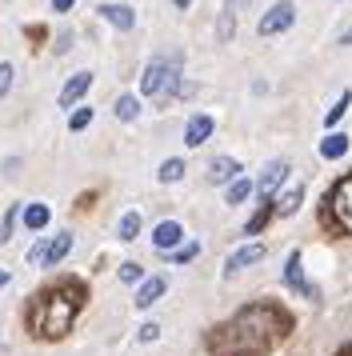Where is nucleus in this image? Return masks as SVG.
I'll return each instance as SVG.
<instances>
[{
    "label": "nucleus",
    "mask_w": 352,
    "mask_h": 356,
    "mask_svg": "<svg viewBox=\"0 0 352 356\" xmlns=\"http://www.w3.org/2000/svg\"><path fill=\"white\" fill-rule=\"evenodd\" d=\"M292 316L280 305H248L208 332V356H269L288 337Z\"/></svg>",
    "instance_id": "nucleus-1"
},
{
    "label": "nucleus",
    "mask_w": 352,
    "mask_h": 356,
    "mask_svg": "<svg viewBox=\"0 0 352 356\" xmlns=\"http://www.w3.org/2000/svg\"><path fill=\"white\" fill-rule=\"evenodd\" d=\"M84 300H88L84 280H77V276L52 280V284H45V289L29 300L24 324H29V332L36 340H61V337L72 332V324H77Z\"/></svg>",
    "instance_id": "nucleus-2"
},
{
    "label": "nucleus",
    "mask_w": 352,
    "mask_h": 356,
    "mask_svg": "<svg viewBox=\"0 0 352 356\" xmlns=\"http://www.w3.org/2000/svg\"><path fill=\"white\" fill-rule=\"evenodd\" d=\"M141 92L144 97H157V100H168V97H180V92H189V84H180V60H164L157 56L152 65L144 68L141 76Z\"/></svg>",
    "instance_id": "nucleus-3"
},
{
    "label": "nucleus",
    "mask_w": 352,
    "mask_h": 356,
    "mask_svg": "<svg viewBox=\"0 0 352 356\" xmlns=\"http://www.w3.org/2000/svg\"><path fill=\"white\" fill-rule=\"evenodd\" d=\"M328 216L352 236V177L333 184V193H328Z\"/></svg>",
    "instance_id": "nucleus-4"
},
{
    "label": "nucleus",
    "mask_w": 352,
    "mask_h": 356,
    "mask_svg": "<svg viewBox=\"0 0 352 356\" xmlns=\"http://www.w3.org/2000/svg\"><path fill=\"white\" fill-rule=\"evenodd\" d=\"M68 248H72V236H68V232H61V236H52V241L32 244L29 260H32V264H45V268H52V264H61V260L68 257Z\"/></svg>",
    "instance_id": "nucleus-5"
},
{
    "label": "nucleus",
    "mask_w": 352,
    "mask_h": 356,
    "mask_svg": "<svg viewBox=\"0 0 352 356\" xmlns=\"http://www.w3.org/2000/svg\"><path fill=\"white\" fill-rule=\"evenodd\" d=\"M292 20H296V4H292V0H280V4H272L269 13L260 17V36H276V33H285Z\"/></svg>",
    "instance_id": "nucleus-6"
},
{
    "label": "nucleus",
    "mask_w": 352,
    "mask_h": 356,
    "mask_svg": "<svg viewBox=\"0 0 352 356\" xmlns=\"http://www.w3.org/2000/svg\"><path fill=\"white\" fill-rule=\"evenodd\" d=\"M285 284L292 292H301L304 300H317V284H308L301 273V252H288V264H285Z\"/></svg>",
    "instance_id": "nucleus-7"
},
{
    "label": "nucleus",
    "mask_w": 352,
    "mask_h": 356,
    "mask_svg": "<svg viewBox=\"0 0 352 356\" xmlns=\"http://www.w3.org/2000/svg\"><path fill=\"white\" fill-rule=\"evenodd\" d=\"M256 260H264V244H244V248H237L232 257L224 260V273L237 276L240 268H248V264H256Z\"/></svg>",
    "instance_id": "nucleus-8"
},
{
    "label": "nucleus",
    "mask_w": 352,
    "mask_h": 356,
    "mask_svg": "<svg viewBox=\"0 0 352 356\" xmlns=\"http://www.w3.org/2000/svg\"><path fill=\"white\" fill-rule=\"evenodd\" d=\"M285 177H288V164L285 161H269V164H264V177H260V184H256V188H260V196H264V200H272V193L285 184Z\"/></svg>",
    "instance_id": "nucleus-9"
},
{
    "label": "nucleus",
    "mask_w": 352,
    "mask_h": 356,
    "mask_svg": "<svg viewBox=\"0 0 352 356\" xmlns=\"http://www.w3.org/2000/svg\"><path fill=\"white\" fill-rule=\"evenodd\" d=\"M180 241H184V228L176 225V220H164V225H157V232H152V244H157L160 252H176Z\"/></svg>",
    "instance_id": "nucleus-10"
},
{
    "label": "nucleus",
    "mask_w": 352,
    "mask_h": 356,
    "mask_svg": "<svg viewBox=\"0 0 352 356\" xmlns=\"http://www.w3.org/2000/svg\"><path fill=\"white\" fill-rule=\"evenodd\" d=\"M88 88H93V72H77V76L61 88V108H72V104H77Z\"/></svg>",
    "instance_id": "nucleus-11"
},
{
    "label": "nucleus",
    "mask_w": 352,
    "mask_h": 356,
    "mask_svg": "<svg viewBox=\"0 0 352 356\" xmlns=\"http://www.w3.org/2000/svg\"><path fill=\"white\" fill-rule=\"evenodd\" d=\"M212 129H216V124H212V116H205V113H196L189 120V129H184V145H192V148H200L208 140V136H212Z\"/></svg>",
    "instance_id": "nucleus-12"
},
{
    "label": "nucleus",
    "mask_w": 352,
    "mask_h": 356,
    "mask_svg": "<svg viewBox=\"0 0 352 356\" xmlns=\"http://www.w3.org/2000/svg\"><path fill=\"white\" fill-rule=\"evenodd\" d=\"M100 17L109 20V24H116L120 33H128V29L136 24V13H132L128 4H100Z\"/></svg>",
    "instance_id": "nucleus-13"
},
{
    "label": "nucleus",
    "mask_w": 352,
    "mask_h": 356,
    "mask_svg": "<svg viewBox=\"0 0 352 356\" xmlns=\"http://www.w3.org/2000/svg\"><path fill=\"white\" fill-rule=\"evenodd\" d=\"M237 172H240V164L232 161V156H216V161L208 164V177H212V184H232V180H240Z\"/></svg>",
    "instance_id": "nucleus-14"
},
{
    "label": "nucleus",
    "mask_w": 352,
    "mask_h": 356,
    "mask_svg": "<svg viewBox=\"0 0 352 356\" xmlns=\"http://www.w3.org/2000/svg\"><path fill=\"white\" fill-rule=\"evenodd\" d=\"M164 289H168V284H164V276H148L141 289H136V308H152L160 296H164Z\"/></svg>",
    "instance_id": "nucleus-15"
},
{
    "label": "nucleus",
    "mask_w": 352,
    "mask_h": 356,
    "mask_svg": "<svg viewBox=\"0 0 352 356\" xmlns=\"http://www.w3.org/2000/svg\"><path fill=\"white\" fill-rule=\"evenodd\" d=\"M344 152H349V136H344V132H328V136L320 140V156H324V161H340Z\"/></svg>",
    "instance_id": "nucleus-16"
},
{
    "label": "nucleus",
    "mask_w": 352,
    "mask_h": 356,
    "mask_svg": "<svg viewBox=\"0 0 352 356\" xmlns=\"http://www.w3.org/2000/svg\"><path fill=\"white\" fill-rule=\"evenodd\" d=\"M272 212H276V200H260V209H256V216L248 220V228H244V232H248V236H256L260 228L269 225V216H272Z\"/></svg>",
    "instance_id": "nucleus-17"
},
{
    "label": "nucleus",
    "mask_w": 352,
    "mask_h": 356,
    "mask_svg": "<svg viewBox=\"0 0 352 356\" xmlns=\"http://www.w3.org/2000/svg\"><path fill=\"white\" fill-rule=\"evenodd\" d=\"M253 180L248 177H240V180H232V184H228V204H244V200H248V196H253Z\"/></svg>",
    "instance_id": "nucleus-18"
},
{
    "label": "nucleus",
    "mask_w": 352,
    "mask_h": 356,
    "mask_svg": "<svg viewBox=\"0 0 352 356\" xmlns=\"http://www.w3.org/2000/svg\"><path fill=\"white\" fill-rule=\"evenodd\" d=\"M136 232H141V212H125V216H120V228H116V236H120V241H136Z\"/></svg>",
    "instance_id": "nucleus-19"
},
{
    "label": "nucleus",
    "mask_w": 352,
    "mask_h": 356,
    "mask_svg": "<svg viewBox=\"0 0 352 356\" xmlns=\"http://www.w3.org/2000/svg\"><path fill=\"white\" fill-rule=\"evenodd\" d=\"M301 200H304V188L296 184V188H288V193L280 196V204H276V212H280V216H292V212L301 209Z\"/></svg>",
    "instance_id": "nucleus-20"
},
{
    "label": "nucleus",
    "mask_w": 352,
    "mask_h": 356,
    "mask_svg": "<svg viewBox=\"0 0 352 356\" xmlns=\"http://www.w3.org/2000/svg\"><path fill=\"white\" fill-rule=\"evenodd\" d=\"M48 216H52V212H48V204H29V209H24V225L40 232V228L48 225Z\"/></svg>",
    "instance_id": "nucleus-21"
},
{
    "label": "nucleus",
    "mask_w": 352,
    "mask_h": 356,
    "mask_svg": "<svg viewBox=\"0 0 352 356\" xmlns=\"http://www.w3.org/2000/svg\"><path fill=\"white\" fill-rule=\"evenodd\" d=\"M349 104H352V92H349V88H344V92H340V97L333 100V108H328V113H324V120H328V124H336V120H340V116L349 113Z\"/></svg>",
    "instance_id": "nucleus-22"
},
{
    "label": "nucleus",
    "mask_w": 352,
    "mask_h": 356,
    "mask_svg": "<svg viewBox=\"0 0 352 356\" xmlns=\"http://www.w3.org/2000/svg\"><path fill=\"white\" fill-rule=\"evenodd\" d=\"M136 113H141V100L136 97H120L116 100V120H136Z\"/></svg>",
    "instance_id": "nucleus-23"
},
{
    "label": "nucleus",
    "mask_w": 352,
    "mask_h": 356,
    "mask_svg": "<svg viewBox=\"0 0 352 356\" xmlns=\"http://www.w3.org/2000/svg\"><path fill=\"white\" fill-rule=\"evenodd\" d=\"M157 177L164 180V184L180 180V177H184V161H176V156H173V161H164V164H160V172H157Z\"/></svg>",
    "instance_id": "nucleus-24"
},
{
    "label": "nucleus",
    "mask_w": 352,
    "mask_h": 356,
    "mask_svg": "<svg viewBox=\"0 0 352 356\" xmlns=\"http://www.w3.org/2000/svg\"><path fill=\"white\" fill-rule=\"evenodd\" d=\"M88 124H93V108H77V113H72V120H68V129H72V132L88 129Z\"/></svg>",
    "instance_id": "nucleus-25"
},
{
    "label": "nucleus",
    "mask_w": 352,
    "mask_h": 356,
    "mask_svg": "<svg viewBox=\"0 0 352 356\" xmlns=\"http://www.w3.org/2000/svg\"><path fill=\"white\" fill-rule=\"evenodd\" d=\"M16 212H20V209H16V204H13V209H8V212H4V220H0V244H4V241H8V236H13Z\"/></svg>",
    "instance_id": "nucleus-26"
},
{
    "label": "nucleus",
    "mask_w": 352,
    "mask_h": 356,
    "mask_svg": "<svg viewBox=\"0 0 352 356\" xmlns=\"http://www.w3.org/2000/svg\"><path fill=\"white\" fill-rule=\"evenodd\" d=\"M13 65H8V60H4V65H0V97H8V88H13Z\"/></svg>",
    "instance_id": "nucleus-27"
},
{
    "label": "nucleus",
    "mask_w": 352,
    "mask_h": 356,
    "mask_svg": "<svg viewBox=\"0 0 352 356\" xmlns=\"http://www.w3.org/2000/svg\"><path fill=\"white\" fill-rule=\"evenodd\" d=\"M120 280H128V284H132V280H141V264H136V260L120 264Z\"/></svg>",
    "instance_id": "nucleus-28"
},
{
    "label": "nucleus",
    "mask_w": 352,
    "mask_h": 356,
    "mask_svg": "<svg viewBox=\"0 0 352 356\" xmlns=\"http://www.w3.org/2000/svg\"><path fill=\"white\" fill-rule=\"evenodd\" d=\"M196 252H200V244H184V248H176V252H173V260H176V264H184V260H192Z\"/></svg>",
    "instance_id": "nucleus-29"
},
{
    "label": "nucleus",
    "mask_w": 352,
    "mask_h": 356,
    "mask_svg": "<svg viewBox=\"0 0 352 356\" xmlns=\"http://www.w3.org/2000/svg\"><path fill=\"white\" fill-rule=\"evenodd\" d=\"M136 337L148 344V340H157V337H160V328H157V324H141V332H136Z\"/></svg>",
    "instance_id": "nucleus-30"
},
{
    "label": "nucleus",
    "mask_w": 352,
    "mask_h": 356,
    "mask_svg": "<svg viewBox=\"0 0 352 356\" xmlns=\"http://www.w3.org/2000/svg\"><path fill=\"white\" fill-rule=\"evenodd\" d=\"M244 4H253V0H228V4H224V13H228V17H237Z\"/></svg>",
    "instance_id": "nucleus-31"
},
{
    "label": "nucleus",
    "mask_w": 352,
    "mask_h": 356,
    "mask_svg": "<svg viewBox=\"0 0 352 356\" xmlns=\"http://www.w3.org/2000/svg\"><path fill=\"white\" fill-rule=\"evenodd\" d=\"M68 44H72V33H61V40H56V52H68Z\"/></svg>",
    "instance_id": "nucleus-32"
},
{
    "label": "nucleus",
    "mask_w": 352,
    "mask_h": 356,
    "mask_svg": "<svg viewBox=\"0 0 352 356\" xmlns=\"http://www.w3.org/2000/svg\"><path fill=\"white\" fill-rule=\"evenodd\" d=\"M72 4H77V0H52V8H56V13H68Z\"/></svg>",
    "instance_id": "nucleus-33"
},
{
    "label": "nucleus",
    "mask_w": 352,
    "mask_h": 356,
    "mask_svg": "<svg viewBox=\"0 0 352 356\" xmlns=\"http://www.w3.org/2000/svg\"><path fill=\"white\" fill-rule=\"evenodd\" d=\"M340 44H344V49H349V44H352V29H349V33H344V36H340Z\"/></svg>",
    "instance_id": "nucleus-34"
},
{
    "label": "nucleus",
    "mask_w": 352,
    "mask_h": 356,
    "mask_svg": "<svg viewBox=\"0 0 352 356\" xmlns=\"http://www.w3.org/2000/svg\"><path fill=\"white\" fill-rule=\"evenodd\" d=\"M4 284H8V273H4V268H0V289H4Z\"/></svg>",
    "instance_id": "nucleus-35"
},
{
    "label": "nucleus",
    "mask_w": 352,
    "mask_h": 356,
    "mask_svg": "<svg viewBox=\"0 0 352 356\" xmlns=\"http://www.w3.org/2000/svg\"><path fill=\"white\" fill-rule=\"evenodd\" d=\"M173 4H176V8H189L192 0H173Z\"/></svg>",
    "instance_id": "nucleus-36"
}]
</instances>
